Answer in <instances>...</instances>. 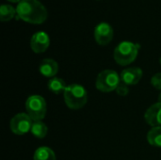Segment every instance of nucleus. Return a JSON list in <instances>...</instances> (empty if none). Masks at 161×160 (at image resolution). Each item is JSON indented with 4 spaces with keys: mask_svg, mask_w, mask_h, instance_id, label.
<instances>
[{
    "mask_svg": "<svg viewBox=\"0 0 161 160\" xmlns=\"http://www.w3.org/2000/svg\"><path fill=\"white\" fill-rule=\"evenodd\" d=\"M32 124L33 120L28 116V114L18 113L11 119L9 126L12 133L22 136L25 135L31 130Z\"/></svg>",
    "mask_w": 161,
    "mask_h": 160,
    "instance_id": "obj_6",
    "label": "nucleus"
},
{
    "mask_svg": "<svg viewBox=\"0 0 161 160\" xmlns=\"http://www.w3.org/2000/svg\"><path fill=\"white\" fill-rule=\"evenodd\" d=\"M15 14H17L16 9L10 6V5H7V4H2L0 7V19L2 22H8L10 21Z\"/></svg>",
    "mask_w": 161,
    "mask_h": 160,
    "instance_id": "obj_16",
    "label": "nucleus"
},
{
    "mask_svg": "<svg viewBox=\"0 0 161 160\" xmlns=\"http://www.w3.org/2000/svg\"><path fill=\"white\" fill-rule=\"evenodd\" d=\"M39 71L43 76L53 78L58 72V65L54 59L44 58L39 66Z\"/></svg>",
    "mask_w": 161,
    "mask_h": 160,
    "instance_id": "obj_11",
    "label": "nucleus"
},
{
    "mask_svg": "<svg viewBox=\"0 0 161 160\" xmlns=\"http://www.w3.org/2000/svg\"><path fill=\"white\" fill-rule=\"evenodd\" d=\"M144 119L149 125L154 127L161 125V103H156L151 106L144 114Z\"/></svg>",
    "mask_w": 161,
    "mask_h": 160,
    "instance_id": "obj_10",
    "label": "nucleus"
},
{
    "mask_svg": "<svg viewBox=\"0 0 161 160\" xmlns=\"http://www.w3.org/2000/svg\"><path fill=\"white\" fill-rule=\"evenodd\" d=\"M48 89L50 91H52L53 93L55 94H59L61 92H64L66 88L68 87L65 83V81L62 79V78H59V77H53L49 80L48 84Z\"/></svg>",
    "mask_w": 161,
    "mask_h": 160,
    "instance_id": "obj_12",
    "label": "nucleus"
},
{
    "mask_svg": "<svg viewBox=\"0 0 161 160\" xmlns=\"http://www.w3.org/2000/svg\"><path fill=\"white\" fill-rule=\"evenodd\" d=\"M50 44V39L47 33L43 31L36 32L30 40V47L34 53L41 54L45 52Z\"/></svg>",
    "mask_w": 161,
    "mask_h": 160,
    "instance_id": "obj_8",
    "label": "nucleus"
},
{
    "mask_svg": "<svg viewBox=\"0 0 161 160\" xmlns=\"http://www.w3.org/2000/svg\"><path fill=\"white\" fill-rule=\"evenodd\" d=\"M120 82L121 76L115 71L105 70L98 74L95 86L102 92H110L117 89Z\"/></svg>",
    "mask_w": 161,
    "mask_h": 160,
    "instance_id": "obj_4",
    "label": "nucleus"
},
{
    "mask_svg": "<svg viewBox=\"0 0 161 160\" xmlns=\"http://www.w3.org/2000/svg\"><path fill=\"white\" fill-rule=\"evenodd\" d=\"M142 77V71L139 67L125 69L121 74V81L128 86L136 85Z\"/></svg>",
    "mask_w": 161,
    "mask_h": 160,
    "instance_id": "obj_9",
    "label": "nucleus"
},
{
    "mask_svg": "<svg viewBox=\"0 0 161 160\" xmlns=\"http://www.w3.org/2000/svg\"><path fill=\"white\" fill-rule=\"evenodd\" d=\"M34 160H56V155L49 147H40L35 151Z\"/></svg>",
    "mask_w": 161,
    "mask_h": 160,
    "instance_id": "obj_13",
    "label": "nucleus"
},
{
    "mask_svg": "<svg viewBox=\"0 0 161 160\" xmlns=\"http://www.w3.org/2000/svg\"><path fill=\"white\" fill-rule=\"evenodd\" d=\"M114 31L108 23H100L94 29V38L99 45H107L113 39Z\"/></svg>",
    "mask_w": 161,
    "mask_h": 160,
    "instance_id": "obj_7",
    "label": "nucleus"
},
{
    "mask_svg": "<svg viewBox=\"0 0 161 160\" xmlns=\"http://www.w3.org/2000/svg\"><path fill=\"white\" fill-rule=\"evenodd\" d=\"M30 132L38 139H43L47 135V126L42 121H33Z\"/></svg>",
    "mask_w": 161,
    "mask_h": 160,
    "instance_id": "obj_14",
    "label": "nucleus"
},
{
    "mask_svg": "<svg viewBox=\"0 0 161 160\" xmlns=\"http://www.w3.org/2000/svg\"><path fill=\"white\" fill-rule=\"evenodd\" d=\"M139 49V44H135L131 41H122L114 50V59L119 65L126 66L137 58Z\"/></svg>",
    "mask_w": 161,
    "mask_h": 160,
    "instance_id": "obj_3",
    "label": "nucleus"
},
{
    "mask_svg": "<svg viewBox=\"0 0 161 160\" xmlns=\"http://www.w3.org/2000/svg\"><path fill=\"white\" fill-rule=\"evenodd\" d=\"M151 84L158 90H160L161 91V73L158 74H156L152 79H151Z\"/></svg>",
    "mask_w": 161,
    "mask_h": 160,
    "instance_id": "obj_18",
    "label": "nucleus"
},
{
    "mask_svg": "<svg viewBox=\"0 0 161 160\" xmlns=\"http://www.w3.org/2000/svg\"><path fill=\"white\" fill-rule=\"evenodd\" d=\"M25 109L33 121H42L46 115V102L41 95H31L25 102Z\"/></svg>",
    "mask_w": 161,
    "mask_h": 160,
    "instance_id": "obj_5",
    "label": "nucleus"
},
{
    "mask_svg": "<svg viewBox=\"0 0 161 160\" xmlns=\"http://www.w3.org/2000/svg\"><path fill=\"white\" fill-rule=\"evenodd\" d=\"M158 103H161V92L159 93V95H158Z\"/></svg>",
    "mask_w": 161,
    "mask_h": 160,
    "instance_id": "obj_20",
    "label": "nucleus"
},
{
    "mask_svg": "<svg viewBox=\"0 0 161 160\" xmlns=\"http://www.w3.org/2000/svg\"><path fill=\"white\" fill-rule=\"evenodd\" d=\"M8 1H9V2H21L22 0H8Z\"/></svg>",
    "mask_w": 161,
    "mask_h": 160,
    "instance_id": "obj_19",
    "label": "nucleus"
},
{
    "mask_svg": "<svg viewBox=\"0 0 161 160\" xmlns=\"http://www.w3.org/2000/svg\"><path fill=\"white\" fill-rule=\"evenodd\" d=\"M116 92L121 95V96H125L128 94L129 92V89H128V85H126L125 83H124L123 81L120 82V84L118 85L117 89H116Z\"/></svg>",
    "mask_w": 161,
    "mask_h": 160,
    "instance_id": "obj_17",
    "label": "nucleus"
},
{
    "mask_svg": "<svg viewBox=\"0 0 161 160\" xmlns=\"http://www.w3.org/2000/svg\"><path fill=\"white\" fill-rule=\"evenodd\" d=\"M17 15L26 23L39 25L47 19L45 7L38 0H22L16 8Z\"/></svg>",
    "mask_w": 161,
    "mask_h": 160,
    "instance_id": "obj_1",
    "label": "nucleus"
},
{
    "mask_svg": "<svg viewBox=\"0 0 161 160\" xmlns=\"http://www.w3.org/2000/svg\"><path fill=\"white\" fill-rule=\"evenodd\" d=\"M149 144L156 147H161V126L152 128L147 135Z\"/></svg>",
    "mask_w": 161,
    "mask_h": 160,
    "instance_id": "obj_15",
    "label": "nucleus"
},
{
    "mask_svg": "<svg viewBox=\"0 0 161 160\" xmlns=\"http://www.w3.org/2000/svg\"><path fill=\"white\" fill-rule=\"evenodd\" d=\"M64 101L66 106L71 109L82 108L87 101L88 94L84 87L79 84L69 85L64 91Z\"/></svg>",
    "mask_w": 161,
    "mask_h": 160,
    "instance_id": "obj_2",
    "label": "nucleus"
}]
</instances>
